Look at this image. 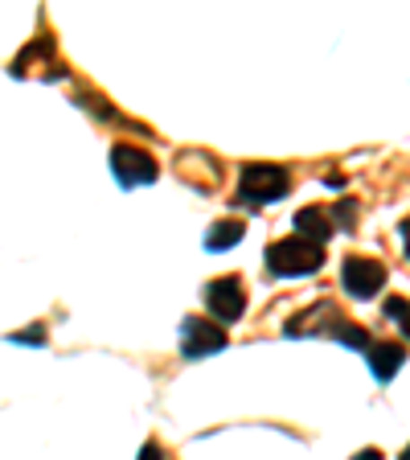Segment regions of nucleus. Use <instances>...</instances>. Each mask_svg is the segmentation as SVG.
Here are the masks:
<instances>
[{"label":"nucleus","mask_w":410,"mask_h":460,"mask_svg":"<svg viewBox=\"0 0 410 460\" xmlns=\"http://www.w3.org/2000/svg\"><path fill=\"white\" fill-rule=\"evenodd\" d=\"M320 263H325V247H320V243H312V239H300V234L271 243V251H267V268L275 271L279 279L312 276Z\"/></svg>","instance_id":"obj_1"},{"label":"nucleus","mask_w":410,"mask_h":460,"mask_svg":"<svg viewBox=\"0 0 410 460\" xmlns=\"http://www.w3.org/2000/svg\"><path fill=\"white\" fill-rule=\"evenodd\" d=\"M287 193V172L279 164H242L239 172V198L247 206H267Z\"/></svg>","instance_id":"obj_2"},{"label":"nucleus","mask_w":410,"mask_h":460,"mask_svg":"<svg viewBox=\"0 0 410 460\" xmlns=\"http://www.w3.org/2000/svg\"><path fill=\"white\" fill-rule=\"evenodd\" d=\"M111 169H115V181L124 190H135V185H153L161 164H156L153 153H144L135 144H115L111 148Z\"/></svg>","instance_id":"obj_3"},{"label":"nucleus","mask_w":410,"mask_h":460,"mask_svg":"<svg viewBox=\"0 0 410 460\" xmlns=\"http://www.w3.org/2000/svg\"><path fill=\"white\" fill-rule=\"evenodd\" d=\"M341 284H345V292L349 296H357V300H370V296H378L386 288V268L378 263V259H357V255H349L341 263Z\"/></svg>","instance_id":"obj_4"},{"label":"nucleus","mask_w":410,"mask_h":460,"mask_svg":"<svg viewBox=\"0 0 410 460\" xmlns=\"http://www.w3.org/2000/svg\"><path fill=\"white\" fill-rule=\"evenodd\" d=\"M205 308L218 316L222 325H234L247 313V292H242V284L234 276H222L205 288Z\"/></svg>","instance_id":"obj_5"},{"label":"nucleus","mask_w":410,"mask_h":460,"mask_svg":"<svg viewBox=\"0 0 410 460\" xmlns=\"http://www.w3.org/2000/svg\"><path fill=\"white\" fill-rule=\"evenodd\" d=\"M226 349V333L214 321H201V316H189L181 325V354L185 358H210Z\"/></svg>","instance_id":"obj_6"},{"label":"nucleus","mask_w":410,"mask_h":460,"mask_svg":"<svg viewBox=\"0 0 410 460\" xmlns=\"http://www.w3.org/2000/svg\"><path fill=\"white\" fill-rule=\"evenodd\" d=\"M402 362H406V349L394 341H373L370 345V366H373V378L378 383H390L394 374L402 370Z\"/></svg>","instance_id":"obj_7"},{"label":"nucleus","mask_w":410,"mask_h":460,"mask_svg":"<svg viewBox=\"0 0 410 460\" xmlns=\"http://www.w3.org/2000/svg\"><path fill=\"white\" fill-rule=\"evenodd\" d=\"M296 230H300V239L325 243V239H333V218H328V210H316V206H308V210L296 214Z\"/></svg>","instance_id":"obj_8"},{"label":"nucleus","mask_w":410,"mask_h":460,"mask_svg":"<svg viewBox=\"0 0 410 460\" xmlns=\"http://www.w3.org/2000/svg\"><path fill=\"white\" fill-rule=\"evenodd\" d=\"M234 243H242V222H214L210 226V234H205V247L210 251H226V247H234Z\"/></svg>","instance_id":"obj_9"},{"label":"nucleus","mask_w":410,"mask_h":460,"mask_svg":"<svg viewBox=\"0 0 410 460\" xmlns=\"http://www.w3.org/2000/svg\"><path fill=\"white\" fill-rule=\"evenodd\" d=\"M336 341H345V345H353V349H370V337H365V329H357V325H336Z\"/></svg>","instance_id":"obj_10"},{"label":"nucleus","mask_w":410,"mask_h":460,"mask_svg":"<svg viewBox=\"0 0 410 460\" xmlns=\"http://www.w3.org/2000/svg\"><path fill=\"white\" fill-rule=\"evenodd\" d=\"M386 316H390V321H398V325H402V333L410 337V300H402V296L386 300Z\"/></svg>","instance_id":"obj_11"},{"label":"nucleus","mask_w":410,"mask_h":460,"mask_svg":"<svg viewBox=\"0 0 410 460\" xmlns=\"http://www.w3.org/2000/svg\"><path fill=\"white\" fill-rule=\"evenodd\" d=\"M13 341H33V345H46V329L33 325V329H21V333H13Z\"/></svg>","instance_id":"obj_12"},{"label":"nucleus","mask_w":410,"mask_h":460,"mask_svg":"<svg viewBox=\"0 0 410 460\" xmlns=\"http://www.w3.org/2000/svg\"><path fill=\"white\" fill-rule=\"evenodd\" d=\"M140 460H161V448H156V444H144Z\"/></svg>","instance_id":"obj_13"},{"label":"nucleus","mask_w":410,"mask_h":460,"mask_svg":"<svg viewBox=\"0 0 410 460\" xmlns=\"http://www.w3.org/2000/svg\"><path fill=\"white\" fill-rule=\"evenodd\" d=\"M353 460H382V452H378V448H365V452H357Z\"/></svg>","instance_id":"obj_14"},{"label":"nucleus","mask_w":410,"mask_h":460,"mask_svg":"<svg viewBox=\"0 0 410 460\" xmlns=\"http://www.w3.org/2000/svg\"><path fill=\"white\" fill-rule=\"evenodd\" d=\"M398 460H410V448H406V452H402V456H398Z\"/></svg>","instance_id":"obj_15"}]
</instances>
